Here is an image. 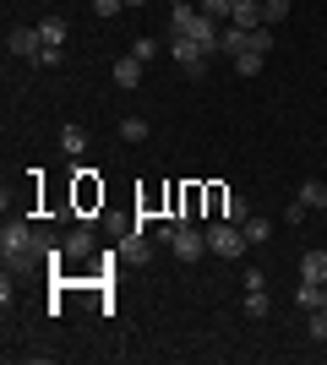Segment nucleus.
<instances>
[{
    "mask_svg": "<svg viewBox=\"0 0 327 365\" xmlns=\"http://www.w3.org/2000/svg\"><path fill=\"white\" fill-rule=\"evenodd\" d=\"M33 240H38V229H33L28 218H6V229H0V257H6V267H11V273H28V267H38V257H33Z\"/></svg>",
    "mask_w": 327,
    "mask_h": 365,
    "instance_id": "1",
    "label": "nucleus"
},
{
    "mask_svg": "<svg viewBox=\"0 0 327 365\" xmlns=\"http://www.w3.org/2000/svg\"><path fill=\"white\" fill-rule=\"evenodd\" d=\"M207 235V257H224V262H240L251 251V240H246V229L240 224H229V218H213V224L202 229Z\"/></svg>",
    "mask_w": 327,
    "mask_h": 365,
    "instance_id": "2",
    "label": "nucleus"
},
{
    "mask_svg": "<svg viewBox=\"0 0 327 365\" xmlns=\"http://www.w3.org/2000/svg\"><path fill=\"white\" fill-rule=\"evenodd\" d=\"M170 251L180 262H202L207 257V235H202V229H191V224H175L170 229Z\"/></svg>",
    "mask_w": 327,
    "mask_h": 365,
    "instance_id": "3",
    "label": "nucleus"
},
{
    "mask_svg": "<svg viewBox=\"0 0 327 365\" xmlns=\"http://www.w3.org/2000/svg\"><path fill=\"white\" fill-rule=\"evenodd\" d=\"M38 49H44V38H38V28H11L6 33V55H11V61H38Z\"/></svg>",
    "mask_w": 327,
    "mask_h": 365,
    "instance_id": "4",
    "label": "nucleus"
},
{
    "mask_svg": "<svg viewBox=\"0 0 327 365\" xmlns=\"http://www.w3.org/2000/svg\"><path fill=\"white\" fill-rule=\"evenodd\" d=\"M66 262H93V251H98V240H93V224L88 218H77V229L66 235Z\"/></svg>",
    "mask_w": 327,
    "mask_h": 365,
    "instance_id": "5",
    "label": "nucleus"
},
{
    "mask_svg": "<svg viewBox=\"0 0 327 365\" xmlns=\"http://www.w3.org/2000/svg\"><path fill=\"white\" fill-rule=\"evenodd\" d=\"M170 55H175V66L186 76H202L207 71V49H197L191 38H170Z\"/></svg>",
    "mask_w": 327,
    "mask_h": 365,
    "instance_id": "6",
    "label": "nucleus"
},
{
    "mask_svg": "<svg viewBox=\"0 0 327 365\" xmlns=\"http://www.w3.org/2000/svg\"><path fill=\"white\" fill-rule=\"evenodd\" d=\"M115 88H125V93L142 88V61L137 55H120V61H115Z\"/></svg>",
    "mask_w": 327,
    "mask_h": 365,
    "instance_id": "7",
    "label": "nucleus"
},
{
    "mask_svg": "<svg viewBox=\"0 0 327 365\" xmlns=\"http://www.w3.org/2000/svg\"><path fill=\"white\" fill-rule=\"evenodd\" d=\"M295 305H306V317H311V311H327V284H306V278H300Z\"/></svg>",
    "mask_w": 327,
    "mask_h": 365,
    "instance_id": "8",
    "label": "nucleus"
},
{
    "mask_svg": "<svg viewBox=\"0 0 327 365\" xmlns=\"http://www.w3.org/2000/svg\"><path fill=\"white\" fill-rule=\"evenodd\" d=\"M229 22H234V28H267V22H262V0H234Z\"/></svg>",
    "mask_w": 327,
    "mask_h": 365,
    "instance_id": "9",
    "label": "nucleus"
},
{
    "mask_svg": "<svg viewBox=\"0 0 327 365\" xmlns=\"http://www.w3.org/2000/svg\"><path fill=\"white\" fill-rule=\"evenodd\" d=\"M300 278L306 284H327V251H306L300 257Z\"/></svg>",
    "mask_w": 327,
    "mask_h": 365,
    "instance_id": "10",
    "label": "nucleus"
},
{
    "mask_svg": "<svg viewBox=\"0 0 327 365\" xmlns=\"http://www.w3.org/2000/svg\"><path fill=\"white\" fill-rule=\"evenodd\" d=\"M33 28H38V38H44V44L66 49V16H38V22H33Z\"/></svg>",
    "mask_w": 327,
    "mask_h": 365,
    "instance_id": "11",
    "label": "nucleus"
},
{
    "mask_svg": "<svg viewBox=\"0 0 327 365\" xmlns=\"http://www.w3.org/2000/svg\"><path fill=\"white\" fill-rule=\"evenodd\" d=\"M240 311H246L251 322H262L267 311H273V294H267V289H246V305H240Z\"/></svg>",
    "mask_w": 327,
    "mask_h": 365,
    "instance_id": "12",
    "label": "nucleus"
},
{
    "mask_svg": "<svg viewBox=\"0 0 327 365\" xmlns=\"http://www.w3.org/2000/svg\"><path fill=\"white\" fill-rule=\"evenodd\" d=\"M300 202H306L311 213H327V180H306L300 185Z\"/></svg>",
    "mask_w": 327,
    "mask_h": 365,
    "instance_id": "13",
    "label": "nucleus"
},
{
    "mask_svg": "<svg viewBox=\"0 0 327 365\" xmlns=\"http://www.w3.org/2000/svg\"><path fill=\"white\" fill-rule=\"evenodd\" d=\"M262 66H267V55H262V49H246V55H234V71H240V76H256Z\"/></svg>",
    "mask_w": 327,
    "mask_h": 365,
    "instance_id": "14",
    "label": "nucleus"
},
{
    "mask_svg": "<svg viewBox=\"0 0 327 365\" xmlns=\"http://www.w3.org/2000/svg\"><path fill=\"white\" fill-rule=\"evenodd\" d=\"M158 49H164V44H158V38H147V33H137V38H131V55H137V61H142V66L153 61Z\"/></svg>",
    "mask_w": 327,
    "mask_h": 365,
    "instance_id": "15",
    "label": "nucleus"
},
{
    "mask_svg": "<svg viewBox=\"0 0 327 365\" xmlns=\"http://www.w3.org/2000/svg\"><path fill=\"white\" fill-rule=\"evenodd\" d=\"M61 148L71 153V158H77V153L88 148V131H82V125H66V131H61Z\"/></svg>",
    "mask_w": 327,
    "mask_h": 365,
    "instance_id": "16",
    "label": "nucleus"
},
{
    "mask_svg": "<svg viewBox=\"0 0 327 365\" xmlns=\"http://www.w3.org/2000/svg\"><path fill=\"white\" fill-rule=\"evenodd\" d=\"M240 229H246V240H251V245L273 240V224H267V218H246V224H240Z\"/></svg>",
    "mask_w": 327,
    "mask_h": 365,
    "instance_id": "17",
    "label": "nucleus"
},
{
    "mask_svg": "<svg viewBox=\"0 0 327 365\" xmlns=\"http://www.w3.org/2000/svg\"><path fill=\"white\" fill-rule=\"evenodd\" d=\"M224 218H229V224H246V218H251L246 197H234V191H229V197H224Z\"/></svg>",
    "mask_w": 327,
    "mask_h": 365,
    "instance_id": "18",
    "label": "nucleus"
},
{
    "mask_svg": "<svg viewBox=\"0 0 327 365\" xmlns=\"http://www.w3.org/2000/svg\"><path fill=\"white\" fill-rule=\"evenodd\" d=\"M120 142H147V120H142V115L120 120Z\"/></svg>",
    "mask_w": 327,
    "mask_h": 365,
    "instance_id": "19",
    "label": "nucleus"
},
{
    "mask_svg": "<svg viewBox=\"0 0 327 365\" xmlns=\"http://www.w3.org/2000/svg\"><path fill=\"white\" fill-rule=\"evenodd\" d=\"M202 16H213V22H229V16H234V0H202Z\"/></svg>",
    "mask_w": 327,
    "mask_h": 365,
    "instance_id": "20",
    "label": "nucleus"
},
{
    "mask_svg": "<svg viewBox=\"0 0 327 365\" xmlns=\"http://www.w3.org/2000/svg\"><path fill=\"white\" fill-rule=\"evenodd\" d=\"M61 61H66V49L44 44V49H38V61H33V66H38V71H55V66H61Z\"/></svg>",
    "mask_w": 327,
    "mask_h": 365,
    "instance_id": "21",
    "label": "nucleus"
},
{
    "mask_svg": "<svg viewBox=\"0 0 327 365\" xmlns=\"http://www.w3.org/2000/svg\"><path fill=\"white\" fill-rule=\"evenodd\" d=\"M306 333H311V344H327V311H311V322H306Z\"/></svg>",
    "mask_w": 327,
    "mask_h": 365,
    "instance_id": "22",
    "label": "nucleus"
},
{
    "mask_svg": "<svg viewBox=\"0 0 327 365\" xmlns=\"http://www.w3.org/2000/svg\"><path fill=\"white\" fill-rule=\"evenodd\" d=\"M306 218H311V207H306V202H289V207H284V224H306Z\"/></svg>",
    "mask_w": 327,
    "mask_h": 365,
    "instance_id": "23",
    "label": "nucleus"
},
{
    "mask_svg": "<svg viewBox=\"0 0 327 365\" xmlns=\"http://www.w3.org/2000/svg\"><path fill=\"white\" fill-rule=\"evenodd\" d=\"M125 0H93V16H120Z\"/></svg>",
    "mask_w": 327,
    "mask_h": 365,
    "instance_id": "24",
    "label": "nucleus"
},
{
    "mask_svg": "<svg viewBox=\"0 0 327 365\" xmlns=\"http://www.w3.org/2000/svg\"><path fill=\"white\" fill-rule=\"evenodd\" d=\"M246 289H267V273H262V267H246Z\"/></svg>",
    "mask_w": 327,
    "mask_h": 365,
    "instance_id": "25",
    "label": "nucleus"
},
{
    "mask_svg": "<svg viewBox=\"0 0 327 365\" xmlns=\"http://www.w3.org/2000/svg\"><path fill=\"white\" fill-rule=\"evenodd\" d=\"M125 6H147V0H125Z\"/></svg>",
    "mask_w": 327,
    "mask_h": 365,
    "instance_id": "26",
    "label": "nucleus"
},
{
    "mask_svg": "<svg viewBox=\"0 0 327 365\" xmlns=\"http://www.w3.org/2000/svg\"><path fill=\"white\" fill-rule=\"evenodd\" d=\"M170 6H186V0H170Z\"/></svg>",
    "mask_w": 327,
    "mask_h": 365,
    "instance_id": "27",
    "label": "nucleus"
}]
</instances>
